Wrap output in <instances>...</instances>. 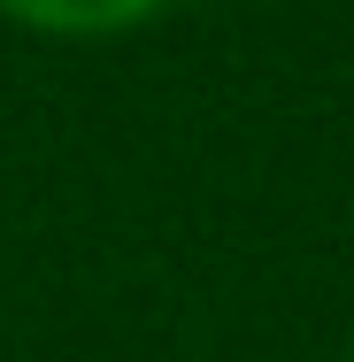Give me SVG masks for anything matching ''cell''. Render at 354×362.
Returning a JSON list of instances; mask_svg holds the SVG:
<instances>
[{"label":"cell","mask_w":354,"mask_h":362,"mask_svg":"<svg viewBox=\"0 0 354 362\" xmlns=\"http://www.w3.org/2000/svg\"><path fill=\"white\" fill-rule=\"evenodd\" d=\"M154 8H170V0H0L8 23L47 31V39H116V31L146 23Z\"/></svg>","instance_id":"1"}]
</instances>
